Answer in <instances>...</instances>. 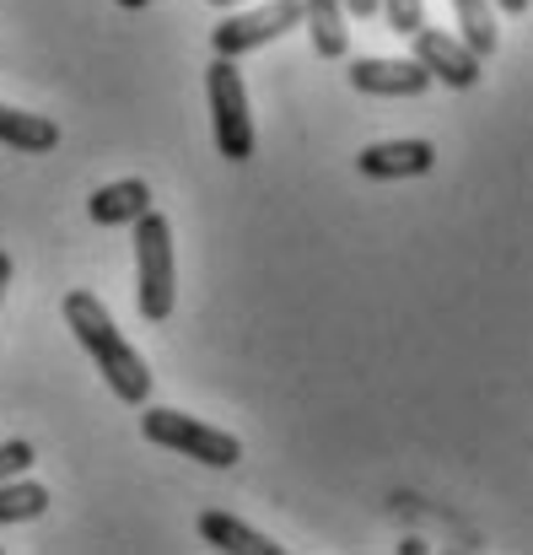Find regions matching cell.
I'll return each mask as SVG.
<instances>
[{
  "instance_id": "6da1fadb",
  "label": "cell",
  "mask_w": 533,
  "mask_h": 555,
  "mask_svg": "<svg viewBox=\"0 0 533 555\" xmlns=\"http://www.w3.org/2000/svg\"><path fill=\"white\" fill-rule=\"evenodd\" d=\"M65 330L81 340V351L98 362L103 372V383L114 388V399L119 404H146L152 399V367L141 362V351L119 335V324H114V313L98 302V292H70L65 297Z\"/></svg>"
},
{
  "instance_id": "7a4b0ae2",
  "label": "cell",
  "mask_w": 533,
  "mask_h": 555,
  "mask_svg": "<svg viewBox=\"0 0 533 555\" xmlns=\"http://www.w3.org/2000/svg\"><path fill=\"white\" fill-rule=\"evenodd\" d=\"M135 308L152 324L173 319L178 297V259H173V227L157 210H141L135 221Z\"/></svg>"
},
{
  "instance_id": "3957f363",
  "label": "cell",
  "mask_w": 533,
  "mask_h": 555,
  "mask_svg": "<svg viewBox=\"0 0 533 555\" xmlns=\"http://www.w3.org/2000/svg\"><path fill=\"white\" fill-rule=\"evenodd\" d=\"M141 437L157 442V448H168V453L194 459V464H210V469H232V464L243 459V442H237L232 431L205 426V421H194V415H183V410H168V404H152V410L141 415Z\"/></svg>"
},
{
  "instance_id": "277c9868",
  "label": "cell",
  "mask_w": 533,
  "mask_h": 555,
  "mask_svg": "<svg viewBox=\"0 0 533 555\" xmlns=\"http://www.w3.org/2000/svg\"><path fill=\"white\" fill-rule=\"evenodd\" d=\"M205 98H210V125H216V152L226 163H248L253 157V114H248V92L232 60H210L205 70Z\"/></svg>"
},
{
  "instance_id": "5b68a950",
  "label": "cell",
  "mask_w": 533,
  "mask_h": 555,
  "mask_svg": "<svg viewBox=\"0 0 533 555\" xmlns=\"http://www.w3.org/2000/svg\"><path fill=\"white\" fill-rule=\"evenodd\" d=\"M410 43H415V65L431 76V81H442V87H453V92H469V87H480V76H485V60L464 43V38H453V33H442V27H415L410 33Z\"/></svg>"
},
{
  "instance_id": "8992f818",
  "label": "cell",
  "mask_w": 533,
  "mask_h": 555,
  "mask_svg": "<svg viewBox=\"0 0 533 555\" xmlns=\"http://www.w3.org/2000/svg\"><path fill=\"white\" fill-rule=\"evenodd\" d=\"M291 27H302V0H270V5H259V11L226 16V22L210 33V43H216L221 60H237V54H248V49H264V43L286 38Z\"/></svg>"
},
{
  "instance_id": "52a82bcc",
  "label": "cell",
  "mask_w": 533,
  "mask_h": 555,
  "mask_svg": "<svg viewBox=\"0 0 533 555\" xmlns=\"http://www.w3.org/2000/svg\"><path fill=\"white\" fill-rule=\"evenodd\" d=\"M437 168V146L431 141H377L355 157L361 179H426Z\"/></svg>"
},
{
  "instance_id": "ba28073f",
  "label": "cell",
  "mask_w": 533,
  "mask_h": 555,
  "mask_svg": "<svg viewBox=\"0 0 533 555\" xmlns=\"http://www.w3.org/2000/svg\"><path fill=\"white\" fill-rule=\"evenodd\" d=\"M351 87L366 92V98H426L431 76L415 60H355Z\"/></svg>"
},
{
  "instance_id": "9c48e42d",
  "label": "cell",
  "mask_w": 533,
  "mask_h": 555,
  "mask_svg": "<svg viewBox=\"0 0 533 555\" xmlns=\"http://www.w3.org/2000/svg\"><path fill=\"white\" fill-rule=\"evenodd\" d=\"M199 540L210 545V551L221 555H281V545L270 540V534H259V529H248L243 518H232V513H199Z\"/></svg>"
},
{
  "instance_id": "30bf717a",
  "label": "cell",
  "mask_w": 533,
  "mask_h": 555,
  "mask_svg": "<svg viewBox=\"0 0 533 555\" xmlns=\"http://www.w3.org/2000/svg\"><path fill=\"white\" fill-rule=\"evenodd\" d=\"M141 210H152V184H146V179L103 184V189H92V199H87V216H92L98 227H130Z\"/></svg>"
},
{
  "instance_id": "8fae6325",
  "label": "cell",
  "mask_w": 533,
  "mask_h": 555,
  "mask_svg": "<svg viewBox=\"0 0 533 555\" xmlns=\"http://www.w3.org/2000/svg\"><path fill=\"white\" fill-rule=\"evenodd\" d=\"M0 146L27 152V157L54 152V146H60V125H54V119H43V114H27V108L0 103Z\"/></svg>"
},
{
  "instance_id": "7c38bea8",
  "label": "cell",
  "mask_w": 533,
  "mask_h": 555,
  "mask_svg": "<svg viewBox=\"0 0 533 555\" xmlns=\"http://www.w3.org/2000/svg\"><path fill=\"white\" fill-rule=\"evenodd\" d=\"M302 22H308V38H313L318 60H346L351 33H346V5L340 0H302Z\"/></svg>"
},
{
  "instance_id": "4fadbf2b",
  "label": "cell",
  "mask_w": 533,
  "mask_h": 555,
  "mask_svg": "<svg viewBox=\"0 0 533 555\" xmlns=\"http://www.w3.org/2000/svg\"><path fill=\"white\" fill-rule=\"evenodd\" d=\"M43 513H49V486L16 480V475L0 480V524H32Z\"/></svg>"
},
{
  "instance_id": "5bb4252c",
  "label": "cell",
  "mask_w": 533,
  "mask_h": 555,
  "mask_svg": "<svg viewBox=\"0 0 533 555\" xmlns=\"http://www.w3.org/2000/svg\"><path fill=\"white\" fill-rule=\"evenodd\" d=\"M453 11H458V38L480 60H491L496 54V5L491 0H453Z\"/></svg>"
},
{
  "instance_id": "9a60e30c",
  "label": "cell",
  "mask_w": 533,
  "mask_h": 555,
  "mask_svg": "<svg viewBox=\"0 0 533 555\" xmlns=\"http://www.w3.org/2000/svg\"><path fill=\"white\" fill-rule=\"evenodd\" d=\"M377 11L388 16V33H399V38H410L426 22V0H382Z\"/></svg>"
},
{
  "instance_id": "2e32d148",
  "label": "cell",
  "mask_w": 533,
  "mask_h": 555,
  "mask_svg": "<svg viewBox=\"0 0 533 555\" xmlns=\"http://www.w3.org/2000/svg\"><path fill=\"white\" fill-rule=\"evenodd\" d=\"M32 459H38V453H32V442H22V437H16V442H0V480H5V475L32 469Z\"/></svg>"
},
{
  "instance_id": "e0dca14e",
  "label": "cell",
  "mask_w": 533,
  "mask_h": 555,
  "mask_svg": "<svg viewBox=\"0 0 533 555\" xmlns=\"http://www.w3.org/2000/svg\"><path fill=\"white\" fill-rule=\"evenodd\" d=\"M340 5L351 11L355 22H366V16H377V5H382V0H340Z\"/></svg>"
},
{
  "instance_id": "ac0fdd59",
  "label": "cell",
  "mask_w": 533,
  "mask_h": 555,
  "mask_svg": "<svg viewBox=\"0 0 533 555\" xmlns=\"http://www.w3.org/2000/svg\"><path fill=\"white\" fill-rule=\"evenodd\" d=\"M502 16H529V0H491Z\"/></svg>"
},
{
  "instance_id": "d6986e66",
  "label": "cell",
  "mask_w": 533,
  "mask_h": 555,
  "mask_svg": "<svg viewBox=\"0 0 533 555\" xmlns=\"http://www.w3.org/2000/svg\"><path fill=\"white\" fill-rule=\"evenodd\" d=\"M5 292H11V254H0V308H5Z\"/></svg>"
},
{
  "instance_id": "ffe728a7",
  "label": "cell",
  "mask_w": 533,
  "mask_h": 555,
  "mask_svg": "<svg viewBox=\"0 0 533 555\" xmlns=\"http://www.w3.org/2000/svg\"><path fill=\"white\" fill-rule=\"evenodd\" d=\"M119 5H125V11H146L152 0H119Z\"/></svg>"
},
{
  "instance_id": "44dd1931",
  "label": "cell",
  "mask_w": 533,
  "mask_h": 555,
  "mask_svg": "<svg viewBox=\"0 0 533 555\" xmlns=\"http://www.w3.org/2000/svg\"><path fill=\"white\" fill-rule=\"evenodd\" d=\"M210 5H243V0H210Z\"/></svg>"
}]
</instances>
